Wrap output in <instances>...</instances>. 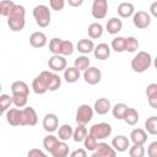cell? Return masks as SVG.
<instances>
[{
    "instance_id": "1",
    "label": "cell",
    "mask_w": 157,
    "mask_h": 157,
    "mask_svg": "<svg viewBox=\"0 0 157 157\" xmlns=\"http://www.w3.org/2000/svg\"><path fill=\"white\" fill-rule=\"evenodd\" d=\"M26 10L22 5H15L13 10L11 11V13L7 17V26L10 27L11 31L13 32H21L25 28L26 25Z\"/></svg>"
},
{
    "instance_id": "2",
    "label": "cell",
    "mask_w": 157,
    "mask_h": 157,
    "mask_svg": "<svg viewBox=\"0 0 157 157\" xmlns=\"http://www.w3.org/2000/svg\"><path fill=\"white\" fill-rule=\"evenodd\" d=\"M151 65H152V58L147 52H144V50L139 52L131 59V69L139 74L145 72L147 69H150Z\"/></svg>"
},
{
    "instance_id": "3",
    "label": "cell",
    "mask_w": 157,
    "mask_h": 157,
    "mask_svg": "<svg viewBox=\"0 0 157 157\" xmlns=\"http://www.w3.org/2000/svg\"><path fill=\"white\" fill-rule=\"evenodd\" d=\"M33 17L36 20V23L44 28V27H48L49 23H50V18H52V15H50V10L47 5H37L34 6L33 9Z\"/></svg>"
},
{
    "instance_id": "4",
    "label": "cell",
    "mask_w": 157,
    "mask_h": 157,
    "mask_svg": "<svg viewBox=\"0 0 157 157\" xmlns=\"http://www.w3.org/2000/svg\"><path fill=\"white\" fill-rule=\"evenodd\" d=\"M93 108L88 104H81L77 110H76V117H75V120L77 123V125H86L88 124L92 118H93Z\"/></svg>"
},
{
    "instance_id": "5",
    "label": "cell",
    "mask_w": 157,
    "mask_h": 157,
    "mask_svg": "<svg viewBox=\"0 0 157 157\" xmlns=\"http://www.w3.org/2000/svg\"><path fill=\"white\" fill-rule=\"evenodd\" d=\"M90 134L94 136L97 140H104L110 136L112 126L108 123H97L90 128Z\"/></svg>"
},
{
    "instance_id": "6",
    "label": "cell",
    "mask_w": 157,
    "mask_h": 157,
    "mask_svg": "<svg viewBox=\"0 0 157 157\" xmlns=\"http://www.w3.org/2000/svg\"><path fill=\"white\" fill-rule=\"evenodd\" d=\"M40 75L43 76V78L47 82V86H48V91H56L60 86H61V78L59 75L52 72V71H48V70H44L40 72Z\"/></svg>"
},
{
    "instance_id": "7",
    "label": "cell",
    "mask_w": 157,
    "mask_h": 157,
    "mask_svg": "<svg viewBox=\"0 0 157 157\" xmlns=\"http://www.w3.org/2000/svg\"><path fill=\"white\" fill-rule=\"evenodd\" d=\"M108 12V1L107 0H94L92 4L91 13L94 18L102 20L107 16Z\"/></svg>"
},
{
    "instance_id": "8",
    "label": "cell",
    "mask_w": 157,
    "mask_h": 157,
    "mask_svg": "<svg viewBox=\"0 0 157 157\" xmlns=\"http://www.w3.org/2000/svg\"><path fill=\"white\" fill-rule=\"evenodd\" d=\"M132 23L136 28L145 29L151 25V15L146 11H137L132 16Z\"/></svg>"
},
{
    "instance_id": "9",
    "label": "cell",
    "mask_w": 157,
    "mask_h": 157,
    "mask_svg": "<svg viewBox=\"0 0 157 157\" xmlns=\"http://www.w3.org/2000/svg\"><path fill=\"white\" fill-rule=\"evenodd\" d=\"M101 78H102V72L96 66H90L87 70L83 71V80L88 85L94 86L101 82Z\"/></svg>"
},
{
    "instance_id": "10",
    "label": "cell",
    "mask_w": 157,
    "mask_h": 157,
    "mask_svg": "<svg viewBox=\"0 0 157 157\" xmlns=\"http://www.w3.org/2000/svg\"><path fill=\"white\" fill-rule=\"evenodd\" d=\"M38 123V115L34 108L32 107H25L22 109V125L27 126H34Z\"/></svg>"
},
{
    "instance_id": "11",
    "label": "cell",
    "mask_w": 157,
    "mask_h": 157,
    "mask_svg": "<svg viewBox=\"0 0 157 157\" xmlns=\"http://www.w3.org/2000/svg\"><path fill=\"white\" fill-rule=\"evenodd\" d=\"M43 128L48 132H54L59 128V118L54 113H48L43 118Z\"/></svg>"
},
{
    "instance_id": "12",
    "label": "cell",
    "mask_w": 157,
    "mask_h": 157,
    "mask_svg": "<svg viewBox=\"0 0 157 157\" xmlns=\"http://www.w3.org/2000/svg\"><path fill=\"white\" fill-rule=\"evenodd\" d=\"M66 59L63 55H53L48 60V66L53 71H65L66 70Z\"/></svg>"
},
{
    "instance_id": "13",
    "label": "cell",
    "mask_w": 157,
    "mask_h": 157,
    "mask_svg": "<svg viewBox=\"0 0 157 157\" xmlns=\"http://www.w3.org/2000/svg\"><path fill=\"white\" fill-rule=\"evenodd\" d=\"M6 121L12 126L22 125V109L18 108H10L6 113Z\"/></svg>"
},
{
    "instance_id": "14",
    "label": "cell",
    "mask_w": 157,
    "mask_h": 157,
    "mask_svg": "<svg viewBox=\"0 0 157 157\" xmlns=\"http://www.w3.org/2000/svg\"><path fill=\"white\" fill-rule=\"evenodd\" d=\"M112 146L117 152H125L130 148V140L124 135H117L112 140Z\"/></svg>"
},
{
    "instance_id": "15",
    "label": "cell",
    "mask_w": 157,
    "mask_h": 157,
    "mask_svg": "<svg viewBox=\"0 0 157 157\" xmlns=\"http://www.w3.org/2000/svg\"><path fill=\"white\" fill-rule=\"evenodd\" d=\"M93 110H94L98 115H104V114H107L109 110H112L110 101H109L108 98H98V99L94 102Z\"/></svg>"
},
{
    "instance_id": "16",
    "label": "cell",
    "mask_w": 157,
    "mask_h": 157,
    "mask_svg": "<svg viewBox=\"0 0 157 157\" xmlns=\"http://www.w3.org/2000/svg\"><path fill=\"white\" fill-rule=\"evenodd\" d=\"M29 44L33 48H43V47H45V44H47V36L43 32H40V31L33 32L29 36Z\"/></svg>"
},
{
    "instance_id": "17",
    "label": "cell",
    "mask_w": 157,
    "mask_h": 157,
    "mask_svg": "<svg viewBox=\"0 0 157 157\" xmlns=\"http://www.w3.org/2000/svg\"><path fill=\"white\" fill-rule=\"evenodd\" d=\"M93 55L98 60H107L110 56V47L107 43H99L93 50Z\"/></svg>"
},
{
    "instance_id": "18",
    "label": "cell",
    "mask_w": 157,
    "mask_h": 157,
    "mask_svg": "<svg viewBox=\"0 0 157 157\" xmlns=\"http://www.w3.org/2000/svg\"><path fill=\"white\" fill-rule=\"evenodd\" d=\"M11 92L12 96H26L28 97L29 93V87L25 81H15L11 85Z\"/></svg>"
},
{
    "instance_id": "19",
    "label": "cell",
    "mask_w": 157,
    "mask_h": 157,
    "mask_svg": "<svg viewBox=\"0 0 157 157\" xmlns=\"http://www.w3.org/2000/svg\"><path fill=\"white\" fill-rule=\"evenodd\" d=\"M130 140L134 145H144L147 141V132L145 129L136 128L130 132Z\"/></svg>"
},
{
    "instance_id": "20",
    "label": "cell",
    "mask_w": 157,
    "mask_h": 157,
    "mask_svg": "<svg viewBox=\"0 0 157 157\" xmlns=\"http://www.w3.org/2000/svg\"><path fill=\"white\" fill-rule=\"evenodd\" d=\"M32 88H33V92L36 94H44L48 91L47 82H45V80L43 78V76L40 74L33 78V81H32Z\"/></svg>"
},
{
    "instance_id": "21",
    "label": "cell",
    "mask_w": 157,
    "mask_h": 157,
    "mask_svg": "<svg viewBox=\"0 0 157 157\" xmlns=\"http://www.w3.org/2000/svg\"><path fill=\"white\" fill-rule=\"evenodd\" d=\"M94 43L92 42V39H88V38H82V39H80L78 42H77V44H76V49L81 53V54H83V55H86V54H90V53H92L93 50H94Z\"/></svg>"
},
{
    "instance_id": "22",
    "label": "cell",
    "mask_w": 157,
    "mask_h": 157,
    "mask_svg": "<svg viewBox=\"0 0 157 157\" xmlns=\"http://www.w3.org/2000/svg\"><path fill=\"white\" fill-rule=\"evenodd\" d=\"M123 28V22L120 18L118 17H112L107 21V25H105V29L109 34H118Z\"/></svg>"
},
{
    "instance_id": "23",
    "label": "cell",
    "mask_w": 157,
    "mask_h": 157,
    "mask_svg": "<svg viewBox=\"0 0 157 157\" xmlns=\"http://www.w3.org/2000/svg\"><path fill=\"white\" fill-rule=\"evenodd\" d=\"M96 152L101 157H117V151L113 148V146L108 145L107 142H98Z\"/></svg>"
},
{
    "instance_id": "24",
    "label": "cell",
    "mask_w": 157,
    "mask_h": 157,
    "mask_svg": "<svg viewBox=\"0 0 157 157\" xmlns=\"http://www.w3.org/2000/svg\"><path fill=\"white\" fill-rule=\"evenodd\" d=\"M117 11H118V15L120 17H123V18H128L130 16H134V13H135L134 5L131 2H126V1L120 2Z\"/></svg>"
},
{
    "instance_id": "25",
    "label": "cell",
    "mask_w": 157,
    "mask_h": 157,
    "mask_svg": "<svg viewBox=\"0 0 157 157\" xmlns=\"http://www.w3.org/2000/svg\"><path fill=\"white\" fill-rule=\"evenodd\" d=\"M72 135H74V129H72L71 125L63 124V125L59 126V129H58V137H59L60 141H65L66 142L69 139L72 137Z\"/></svg>"
},
{
    "instance_id": "26",
    "label": "cell",
    "mask_w": 157,
    "mask_h": 157,
    "mask_svg": "<svg viewBox=\"0 0 157 157\" xmlns=\"http://www.w3.org/2000/svg\"><path fill=\"white\" fill-rule=\"evenodd\" d=\"M128 110H129V107L125 103H117L114 107H112V114L118 120H124Z\"/></svg>"
},
{
    "instance_id": "27",
    "label": "cell",
    "mask_w": 157,
    "mask_h": 157,
    "mask_svg": "<svg viewBox=\"0 0 157 157\" xmlns=\"http://www.w3.org/2000/svg\"><path fill=\"white\" fill-rule=\"evenodd\" d=\"M64 78L67 83H75L80 78V70H77L75 66H69L64 71Z\"/></svg>"
},
{
    "instance_id": "28",
    "label": "cell",
    "mask_w": 157,
    "mask_h": 157,
    "mask_svg": "<svg viewBox=\"0 0 157 157\" xmlns=\"http://www.w3.org/2000/svg\"><path fill=\"white\" fill-rule=\"evenodd\" d=\"M103 26L99 23V22H92L90 26H88V29H87V33L90 36V38L92 39H97L99 37H102L103 34Z\"/></svg>"
},
{
    "instance_id": "29",
    "label": "cell",
    "mask_w": 157,
    "mask_h": 157,
    "mask_svg": "<svg viewBox=\"0 0 157 157\" xmlns=\"http://www.w3.org/2000/svg\"><path fill=\"white\" fill-rule=\"evenodd\" d=\"M88 134H90V132H88L86 125H77V126L74 129L72 139H74L75 142H83Z\"/></svg>"
},
{
    "instance_id": "30",
    "label": "cell",
    "mask_w": 157,
    "mask_h": 157,
    "mask_svg": "<svg viewBox=\"0 0 157 157\" xmlns=\"http://www.w3.org/2000/svg\"><path fill=\"white\" fill-rule=\"evenodd\" d=\"M60 142L59 137L58 136H54V135H47L44 139H43V146L45 148V151H48L49 153L53 152V150L56 147V145Z\"/></svg>"
},
{
    "instance_id": "31",
    "label": "cell",
    "mask_w": 157,
    "mask_h": 157,
    "mask_svg": "<svg viewBox=\"0 0 157 157\" xmlns=\"http://www.w3.org/2000/svg\"><path fill=\"white\" fill-rule=\"evenodd\" d=\"M50 155L53 157H67L69 156V145L65 141H60Z\"/></svg>"
},
{
    "instance_id": "32",
    "label": "cell",
    "mask_w": 157,
    "mask_h": 157,
    "mask_svg": "<svg viewBox=\"0 0 157 157\" xmlns=\"http://www.w3.org/2000/svg\"><path fill=\"white\" fill-rule=\"evenodd\" d=\"M112 49L117 53H123L125 52V47H126V38L125 37H115L112 39V44H110Z\"/></svg>"
},
{
    "instance_id": "33",
    "label": "cell",
    "mask_w": 157,
    "mask_h": 157,
    "mask_svg": "<svg viewBox=\"0 0 157 157\" xmlns=\"http://www.w3.org/2000/svg\"><path fill=\"white\" fill-rule=\"evenodd\" d=\"M145 130L147 134L151 135H157V117L152 115L146 119L145 121Z\"/></svg>"
},
{
    "instance_id": "34",
    "label": "cell",
    "mask_w": 157,
    "mask_h": 157,
    "mask_svg": "<svg viewBox=\"0 0 157 157\" xmlns=\"http://www.w3.org/2000/svg\"><path fill=\"white\" fill-rule=\"evenodd\" d=\"M15 2L13 1H10V0H2L0 1V13L4 16V17H9V15L11 13V11L13 10L15 7Z\"/></svg>"
},
{
    "instance_id": "35",
    "label": "cell",
    "mask_w": 157,
    "mask_h": 157,
    "mask_svg": "<svg viewBox=\"0 0 157 157\" xmlns=\"http://www.w3.org/2000/svg\"><path fill=\"white\" fill-rule=\"evenodd\" d=\"M74 66H75L77 70H80V71L87 70V69L90 67V59H88V56H86V55L77 56V58L75 59V61H74Z\"/></svg>"
},
{
    "instance_id": "36",
    "label": "cell",
    "mask_w": 157,
    "mask_h": 157,
    "mask_svg": "<svg viewBox=\"0 0 157 157\" xmlns=\"http://www.w3.org/2000/svg\"><path fill=\"white\" fill-rule=\"evenodd\" d=\"M124 121L128 124V125H135L137 121H139V113L135 108H130L129 107V110L124 118Z\"/></svg>"
},
{
    "instance_id": "37",
    "label": "cell",
    "mask_w": 157,
    "mask_h": 157,
    "mask_svg": "<svg viewBox=\"0 0 157 157\" xmlns=\"http://www.w3.org/2000/svg\"><path fill=\"white\" fill-rule=\"evenodd\" d=\"M13 104L12 102V96H9L6 93L0 96V110L1 113H6L10 109V105Z\"/></svg>"
},
{
    "instance_id": "38",
    "label": "cell",
    "mask_w": 157,
    "mask_h": 157,
    "mask_svg": "<svg viewBox=\"0 0 157 157\" xmlns=\"http://www.w3.org/2000/svg\"><path fill=\"white\" fill-rule=\"evenodd\" d=\"M83 146H85L86 151H96V148L98 146V140L94 136H92L91 134H88L83 141Z\"/></svg>"
},
{
    "instance_id": "39",
    "label": "cell",
    "mask_w": 157,
    "mask_h": 157,
    "mask_svg": "<svg viewBox=\"0 0 157 157\" xmlns=\"http://www.w3.org/2000/svg\"><path fill=\"white\" fill-rule=\"evenodd\" d=\"M61 43H63V39H60L58 37L50 39V42H49V50H50V53H53V55H60Z\"/></svg>"
},
{
    "instance_id": "40",
    "label": "cell",
    "mask_w": 157,
    "mask_h": 157,
    "mask_svg": "<svg viewBox=\"0 0 157 157\" xmlns=\"http://www.w3.org/2000/svg\"><path fill=\"white\" fill-rule=\"evenodd\" d=\"M145 147L144 145H132L129 148L130 157H145Z\"/></svg>"
},
{
    "instance_id": "41",
    "label": "cell",
    "mask_w": 157,
    "mask_h": 157,
    "mask_svg": "<svg viewBox=\"0 0 157 157\" xmlns=\"http://www.w3.org/2000/svg\"><path fill=\"white\" fill-rule=\"evenodd\" d=\"M74 53V43L71 40H63L61 48H60V55L67 56Z\"/></svg>"
},
{
    "instance_id": "42",
    "label": "cell",
    "mask_w": 157,
    "mask_h": 157,
    "mask_svg": "<svg viewBox=\"0 0 157 157\" xmlns=\"http://www.w3.org/2000/svg\"><path fill=\"white\" fill-rule=\"evenodd\" d=\"M139 40L135 37H128L126 38V47H125V52L128 53H134L139 49Z\"/></svg>"
},
{
    "instance_id": "43",
    "label": "cell",
    "mask_w": 157,
    "mask_h": 157,
    "mask_svg": "<svg viewBox=\"0 0 157 157\" xmlns=\"http://www.w3.org/2000/svg\"><path fill=\"white\" fill-rule=\"evenodd\" d=\"M27 101H28V97H26V96H12V102H13V105L16 108L26 107Z\"/></svg>"
},
{
    "instance_id": "44",
    "label": "cell",
    "mask_w": 157,
    "mask_h": 157,
    "mask_svg": "<svg viewBox=\"0 0 157 157\" xmlns=\"http://www.w3.org/2000/svg\"><path fill=\"white\" fill-rule=\"evenodd\" d=\"M49 6L52 7V10L55 11H61L65 6V1L64 0H50L49 1Z\"/></svg>"
},
{
    "instance_id": "45",
    "label": "cell",
    "mask_w": 157,
    "mask_h": 157,
    "mask_svg": "<svg viewBox=\"0 0 157 157\" xmlns=\"http://www.w3.org/2000/svg\"><path fill=\"white\" fill-rule=\"evenodd\" d=\"M145 93H146V97H147V98H150V97H152V96H156V94H157V83H150V85L146 87Z\"/></svg>"
},
{
    "instance_id": "46",
    "label": "cell",
    "mask_w": 157,
    "mask_h": 157,
    "mask_svg": "<svg viewBox=\"0 0 157 157\" xmlns=\"http://www.w3.org/2000/svg\"><path fill=\"white\" fill-rule=\"evenodd\" d=\"M147 156L148 157H157V141H153L147 147Z\"/></svg>"
},
{
    "instance_id": "47",
    "label": "cell",
    "mask_w": 157,
    "mask_h": 157,
    "mask_svg": "<svg viewBox=\"0 0 157 157\" xmlns=\"http://www.w3.org/2000/svg\"><path fill=\"white\" fill-rule=\"evenodd\" d=\"M27 157H48V156L39 148H31L27 153Z\"/></svg>"
},
{
    "instance_id": "48",
    "label": "cell",
    "mask_w": 157,
    "mask_h": 157,
    "mask_svg": "<svg viewBox=\"0 0 157 157\" xmlns=\"http://www.w3.org/2000/svg\"><path fill=\"white\" fill-rule=\"evenodd\" d=\"M70 157H87V151L85 148H76L70 153Z\"/></svg>"
},
{
    "instance_id": "49",
    "label": "cell",
    "mask_w": 157,
    "mask_h": 157,
    "mask_svg": "<svg viewBox=\"0 0 157 157\" xmlns=\"http://www.w3.org/2000/svg\"><path fill=\"white\" fill-rule=\"evenodd\" d=\"M147 99H148L150 107L153 108V109H157V94H156V96H152V97H150V98H147Z\"/></svg>"
},
{
    "instance_id": "50",
    "label": "cell",
    "mask_w": 157,
    "mask_h": 157,
    "mask_svg": "<svg viewBox=\"0 0 157 157\" xmlns=\"http://www.w3.org/2000/svg\"><path fill=\"white\" fill-rule=\"evenodd\" d=\"M150 13H151L153 17L157 18V1H155V2H152V4L150 5Z\"/></svg>"
},
{
    "instance_id": "51",
    "label": "cell",
    "mask_w": 157,
    "mask_h": 157,
    "mask_svg": "<svg viewBox=\"0 0 157 157\" xmlns=\"http://www.w3.org/2000/svg\"><path fill=\"white\" fill-rule=\"evenodd\" d=\"M83 4V0H69V5L74 7H78Z\"/></svg>"
},
{
    "instance_id": "52",
    "label": "cell",
    "mask_w": 157,
    "mask_h": 157,
    "mask_svg": "<svg viewBox=\"0 0 157 157\" xmlns=\"http://www.w3.org/2000/svg\"><path fill=\"white\" fill-rule=\"evenodd\" d=\"M153 66H155V67L157 69V56H156V58L153 59Z\"/></svg>"
},
{
    "instance_id": "53",
    "label": "cell",
    "mask_w": 157,
    "mask_h": 157,
    "mask_svg": "<svg viewBox=\"0 0 157 157\" xmlns=\"http://www.w3.org/2000/svg\"><path fill=\"white\" fill-rule=\"evenodd\" d=\"M91 157H101V156H99V155H98V153H97V152L94 151V152H93V153L91 155Z\"/></svg>"
}]
</instances>
